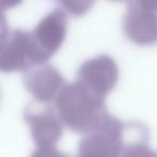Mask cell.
Returning a JSON list of instances; mask_svg holds the SVG:
<instances>
[{"label":"cell","instance_id":"obj_8","mask_svg":"<svg viewBox=\"0 0 157 157\" xmlns=\"http://www.w3.org/2000/svg\"><path fill=\"white\" fill-rule=\"evenodd\" d=\"M124 33L137 45L157 44V13L133 2L128 8L123 21Z\"/></svg>","mask_w":157,"mask_h":157},{"label":"cell","instance_id":"obj_13","mask_svg":"<svg viewBox=\"0 0 157 157\" xmlns=\"http://www.w3.org/2000/svg\"><path fill=\"white\" fill-rule=\"evenodd\" d=\"M23 0H0V5H1V9L5 10H10L12 8L18 6Z\"/></svg>","mask_w":157,"mask_h":157},{"label":"cell","instance_id":"obj_7","mask_svg":"<svg viewBox=\"0 0 157 157\" xmlns=\"http://www.w3.org/2000/svg\"><path fill=\"white\" fill-rule=\"evenodd\" d=\"M67 23L66 13L57 9L44 16L31 31L33 42L46 63L63 45L67 35Z\"/></svg>","mask_w":157,"mask_h":157},{"label":"cell","instance_id":"obj_11","mask_svg":"<svg viewBox=\"0 0 157 157\" xmlns=\"http://www.w3.org/2000/svg\"><path fill=\"white\" fill-rule=\"evenodd\" d=\"M30 157H69L67 154L60 152L56 145L37 146Z\"/></svg>","mask_w":157,"mask_h":157},{"label":"cell","instance_id":"obj_1","mask_svg":"<svg viewBox=\"0 0 157 157\" xmlns=\"http://www.w3.org/2000/svg\"><path fill=\"white\" fill-rule=\"evenodd\" d=\"M54 102L63 125L70 130L84 135L98 127L109 114L105 98L78 80L66 85Z\"/></svg>","mask_w":157,"mask_h":157},{"label":"cell","instance_id":"obj_15","mask_svg":"<svg viewBox=\"0 0 157 157\" xmlns=\"http://www.w3.org/2000/svg\"><path fill=\"white\" fill-rule=\"evenodd\" d=\"M155 157H157V154H156V155H155Z\"/></svg>","mask_w":157,"mask_h":157},{"label":"cell","instance_id":"obj_4","mask_svg":"<svg viewBox=\"0 0 157 157\" xmlns=\"http://www.w3.org/2000/svg\"><path fill=\"white\" fill-rule=\"evenodd\" d=\"M120 78L117 63L108 55H99L84 61L78 70V80L102 98L116 86Z\"/></svg>","mask_w":157,"mask_h":157},{"label":"cell","instance_id":"obj_9","mask_svg":"<svg viewBox=\"0 0 157 157\" xmlns=\"http://www.w3.org/2000/svg\"><path fill=\"white\" fill-rule=\"evenodd\" d=\"M148 132L143 125L136 123L135 131L131 140L126 139L122 157H155L154 153L147 144Z\"/></svg>","mask_w":157,"mask_h":157},{"label":"cell","instance_id":"obj_14","mask_svg":"<svg viewBox=\"0 0 157 157\" xmlns=\"http://www.w3.org/2000/svg\"><path fill=\"white\" fill-rule=\"evenodd\" d=\"M113 1H129V0H113Z\"/></svg>","mask_w":157,"mask_h":157},{"label":"cell","instance_id":"obj_2","mask_svg":"<svg viewBox=\"0 0 157 157\" xmlns=\"http://www.w3.org/2000/svg\"><path fill=\"white\" fill-rule=\"evenodd\" d=\"M126 132L127 125L108 114L98 127L80 141L78 157H122Z\"/></svg>","mask_w":157,"mask_h":157},{"label":"cell","instance_id":"obj_12","mask_svg":"<svg viewBox=\"0 0 157 157\" xmlns=\"http://www.w3.org/2000/svg\"><path fill=\"white\" fill-rule=\"evenodd\" d=\"M136 3L146 10L157 12V0H136Z\"/></svg>","mask_w":157,"mask_h":157},{"label":"cell","instance_id":"obj_6","mask_svg":"<svg viewBox=\"0 0 157 157\" xmlns=\"http://www.w3.org/2000/svg\"><path fill=\"white\" fill-rule=\"evenodd\" d=\"M24 118L37 146L56 145L63 137V123L56 109L30 105L25 111Z\"/></svg>","mask_w":157,"mask_h":157},{"label":"cell","instance_id":"obj_10","mask_svg":"<svg viewBox=\"0 0 157 157\" xmlns=\"http://www.w3.org/2000/svg\"><path fill=\"white\" fill-rule=\"evenodd\" d=\"M63 9L73 16H82L90 11L96 0H60Z\"/></svg>","mask_w":157,"mask_h":157},{"label":"cell","instance_id":"obj_5","mask_svg":"<svg viewBox=\"0 0 157 157\" xmlns=\"http://www.w3.org/2000/svg\"><path fill=\"white\" fill-rule=\"evenodd\" d=\"M24 85L29 94L40 103L55 101L66 86V81L59 71L48 63L36 65L23 72Z\"/></svg>","mask_w":157,"mask_h":157},{"label":"cell","instance_id":"obj_3","mask_svg":"<svg viewBox=\"0 0 157 157\" xmlns=\"http://www.w3.org/2000/svg\"><path fill=\"white\" fill-rule=\"evenodd\" d=\"M42 63H46V61L38 51L31 33L21 29H14L7 33L2 31L0 69L3 72H24L33 66Z\"/></svg>","mask_w":157,"mask_h":157}]
</instances>
